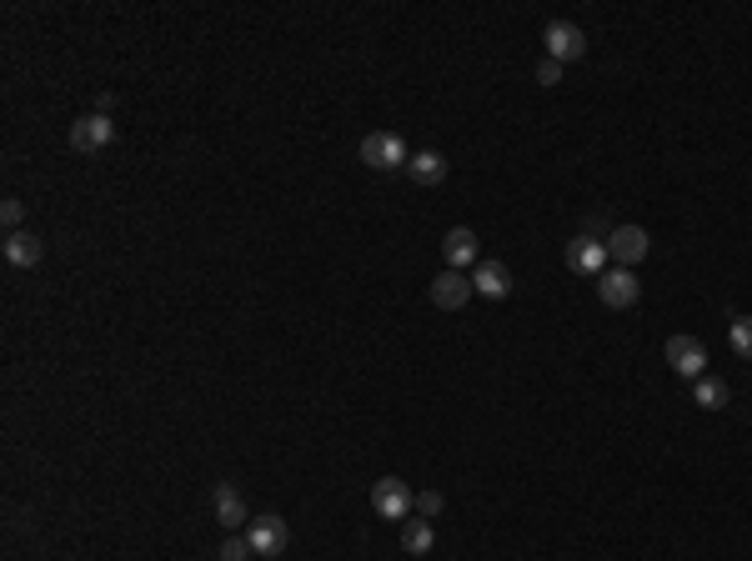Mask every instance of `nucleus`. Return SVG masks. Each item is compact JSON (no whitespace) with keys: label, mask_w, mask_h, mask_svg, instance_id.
Here are the masks:
<instances>
[{"label":"nucleus","mask_w":752,"mask_h":561,"mask_svg":"<svg viewBox=\"0 0 752 561\" xmlns=\"http://www.w3.org/2000/svg\"><path fill=\"white\" fill-rule=\"evenodd\" d=\"M246 541H251V551H256V556H281V551H286V541H291V531H286V521H281V516H256V521L246 526Z\"/></svg>","instance_id":"obj_10"},{"label":"nucleus","mask_w":752,"mask_h":561,"mask_svg":"<svg viewBox=\"0 0 752 561\" xmlns=\"http://www.w3.org/2000/svg\"><path fill=\"white\" fill-rule=\"evenodd\" d=\"M412 501H417V491L402 481V476H382L371 486V511L382 516V521H407L412 516Z\"/></svg>","instance_id":"obj_1"},{"label":"nucleus","mask_w":752,"mask_h":561,"mask_svg":"<svg viewBox=\"0 0 752 561\" xmlns=\"http://www.w3.org/2000/svg\"><path fill=\"white\" fill-rule=\"evenodd\" d=\"M407 176H412L417 186H442V181H447V156H442V151H417V156L407 161Z\"/></svg>","instance_id":"obj_15"},{"label":"nucleus","mask_w":752,"mask_h":561,"mask_svg":"<svg viewBox=\"0 0 752 561\" xmlns=\"http://www.w3.org/2000/svg\"><path fill=\"white\" fill-rule=\"evenodd\" d=\"M692 401H697L702 411H722V406H727V381H717V376H697Z\"/></svg>","instance_id":"obj_17"},{"label":"nucleus","mask_w":752,"mask_h":561,"mask_svg":"<svg viewBox=\"0 0 752 561\" xmlns=\"http://www.w3.org/2000/svg\"><path fill=\"white\" fill-rule=\"evenodd\" d=\"M361 161H366L371 171H397V166H407L412 156H407V141H402L397 131H371V136L361 141Z\"/></svg>","instance_id":"obj_2"},{"label":"nucleus","mask_w":752,"mask_h":561,"mask_svg":"<svg viewBox=\"0 0 752 561\" xmlns=\"http://www.w3.org/2000/svg\"><path fill=\"white\" fill-rule=\"evenodd\" d=\"M211 501H216V521H221L226 531H241V526H251V516H246V501H241V491H236L231 481H221V486L211 491Z\"/></svg>","instance_id":"obj_13"},{"label":"nucleus","mask_w":752,"mask_h":561,"mask_svg":"<svg viewBox=\"0 0 752 561\" xmlns=\"http://www.w3.org/2000/svg\"><path fill=\"white\" fill-rule=\"evenodd\" d=\"M542 41H547V61H557V66L587 56V36H582V26H572V21H552Z\"/></svg>","instance_id":"obj_4"},{"label":"nucleus","mask_w":752,"mask_h":561,"mask_svg":"<svg viewBox=\"0 0 752 561\" xmlns=\"http://www.w3.org/2000/svg\"><path fill=\"white\" fill-rule=\"evenodd\" d=\"M477 251H482V241H477V231H472V226H452V231L442 236V256H447V266H452V271L477 266Z\"/></svg>","instance_id":"obj_11"},{"label":"nucleus","mask_w":752,"mask_h":561,"mask_svg":"<svg viewBox=\"0 0 752 561\" xmlns=\"http://www.w3.org/2000/svg\"><path fill=\"white\" fill-rule=\"evenodd\" d=\"M111 141H116V121H111V116L91 111V116L71 121V151H81V156H96V151H106Z\"/></svg>","instance_id":"obj_3"},{"label":"nucleus","mask_w":752,"mask_h":561,"mask_svg":"<svg viewBox=\"0 0 752 561\" xmlns=\"http://www.w3.org/2000/svg\"><path fill=\"white\" fill-rule=\"evenodd\" d=\"M647 246H652V236H647L642 226H617V231L607 236V261H612V266H627V271H632V266H637V261L647 256Z\"/></svg>","instance_id":"obj_5"},{"label":"nucleus","mask_w":752,"mask_h":561,"mask_svg":"<svg viewBox=\"0 0 752 561\" xmlns=\"http://www.w3.org/2000/svg\"><path fill=\"white\" fill-rule=\"evenodd\" d=\"M597 296H602V306L627 311V306L642 296V286H637V276H632L627 266H612V271H602V276H597Z\"/></svg>","instance_id":"obj_7"},{"label":"nucleus","mask_w":752,"mask_h":561,"mask_svg":"<svg viewBox=\"0 0 752 561\" xmlns=\"http://www.w3.org/2000/svg\"><path fill=\"white\" fill-rule=\"evenodd\" d=\"M246 556H256V551H251V541H246V531H226V541H221V561H246Z\"/></svg>","instance_id":"obj_19"},{"label":"nucleus","mask_w":752,"mask_h":561,"mask_svg":"<svg viewBox=\"0 0 752 561\" xmlns=\"http://www.w3.org/2000/svg\"><path fill=\"white\" fill-rule=\"evenodd\" d=\"M0 251H6V261H11V266H26V271H31V266H36V261L46 256L41 236H31V231H11V236H6V246H0Z\"/></svg>","instance_id":"obj_14"},{"label":"nucleus","mask_w":752,"mask_h":561,"mask_svg":"<svg viewBox=\"0 0 752 561\" xmlns=\"http://www.w3.org/2000/svg\"><path fill=\"white\" fill-rule=\"evenodd\" d=\"M437 546V526L427 521V516H412V521H402V551H412V556H427Z\"/></svg>","instance_id":"obj_16"},{"label":"nucleus","mask_w":752,"mask_h":561,"mask_svg":"<svg viewBox=\"0 0 752 561\" xmlns=\"http://www.w3.org/2000/svg\"><path fill=\"white\" fill-rule=\"evenodd\" d=\"M442 506H447V501H442V491H417V501H412V511H417V516H427V521H432V516H442Z\"/></svg>","instance_id":"obj_20"},{"label":"nucleus","mask_w":752,"mask_h":561,"mask_svg":"<svg viewBox=\"0 0 752 561\" xmlns=\"http://www.w3.org/2000/svg\"><path fill=\"white\" fill-rule=\"evenodd\" d=\"M667 366H672L677 376H692V381H697V376L707 371V346H702L697 336H672V341H667Z\"/></svg>","instance_id":"obj_9"},{"label":"nucleus","mask_w":752,"mask_h":561,"mask_svg":"<svg viewBox=\"0 0 752 561\" xmlns=\"http://www.w3.org/2000/svg\"><path fill=\"white\" fill-rule=\"evenodd\" d=\"M21 216H26V206H21L16 196H6V206H0V221H6V226L16 231V226H21Z\"/></svg>","instance_id":"obj_21"},{"label":"nucleus","mask_w":752,"mask_h":561,"mask_svg":"<svg viewBox=\"0 0 752 561\" xmlns=\"http://www.w3.org/2000/svg\"><path fill=\"white\" fill-rule=\"evenodd\" d=\"M727 341H732V351H737L742 361H752V316H732Z\"/></svg>","instance_id":"obj_18"},{"label":"nucleus","mask_w":752,"mask_h":561,"mask_svg":"<svg viewBox=\"0 0 752 561\" xmlns=\"http://www.w3.org/2000/svg\"><path fill=\"white\" fill-rule=\"evenodd\" d=\"M567 271H572V276H587V281H597V276L607 271V241H592V236H577V241H567Z\"/></svg>","instance_id":"obj_6"},{"label":"nucleus","mask_w":752,"mask_h":561,"mask_svg":"<svg viewBox=\"0 0 752 561\" xmlns=\"http://www.w3.org/2000/svg\"><path fill=\"white\" fill-rule=\"evenodd\" d=\"M537 81H542V86H557V81H562V66H557V61H542V66H537Z\"/></svg>","instance_id":"obj_22"},{"label":"nucleus","mask_w":752,"mask_h":561,"mask_svg":"<svg viewBox=\"0 0 752 561\" xmlns=\"http://www.w3.org/2000/svg\"><path fill=\"white\" fill-rule=\"evenodd\" d=\"M472 301V276L467 271H437L432 276V306H442V311H462Z\"/></svg>","instance_id":"obj_8"},{"label":"nucleus","mask_w":752,"mask_h":561,"mask_svg":"<svg viewBox=\"0 0 752 561\" xmlns=\"http://www.w3.org/2000/svg\"><path fill=\"white\" fill-rule=\"evenodd\" d=\"M472 291L487 296V301H502V296L512 291V271H507L502 261H477V266H472Z\"/></svg>","instance_id":"obj_12"}]
</instances>
